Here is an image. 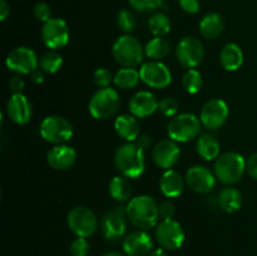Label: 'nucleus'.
<instances>
[{"label": "nucleus", "mask_w": 257, "mask_h": 256, "mask_svg": "<svg viewBox=\"0 0 257 256\" xmlns=\"http://www.w3.org/2000/svg\"><path fill=\"white\" fill-rule=\"evenodd\" d=\"M128 220L140 230H150L157 226L160 210L155 198L147 195L133 197L127 205Z\"/></svg>", "instance_id": "1"}, {"label": "nucleus", "mask_w": 257, "mask_h": 256, "mask_svg": "<svg viewBox=\"0 0 257 256\" xmlns=\"http://www.w3.org/2000/svg\"><path fill=\"white\" fill-rule=\"evenodd\" d=\"M114 165L124 177L138 178L145 172V151L135 142L119 146L114 153Z\"/></svg>", "instance_id": "2"}, {"label": "nucleus", "mask_w": 257, "mask_h": 256, "mask_svg": "<svg viewBox=\"0 0 257 256\" xmlns=\"http://www.w3.org/2000/svg\"><path fill=\"white\" fill-rule=\"evenodd\" d=\"M246 171V160L238 152H226L216 158L213 173L223 185H232L242 178Z\"/></svg>", "instance_id": "3"}, {"label": "nucleus", "mask_w": 257, "mask_h": 256, "mask_svg": "<svg viewBox=\"0 0 257 256\" xmlns=\"http://www.w3.org/2000/svg\"><path fill=\"white\" fill-rule=\"evenodd\" d=\"M112 54L119 65L124 68H135L142 63L145 50L137 38L125 34L115 40L112 48Z\"/></svg>", "instance_id": "4"}, {"label": "nucleus", "mask_w": 257, "mask_h": 256, "mask_svg": "<svg viewBox=\"0 0 257 256\" xmlns=\"http://www.w3.org/2000/svg\"><path fill=\"white\" fill-rule=\"evenodd\" d=\"M201 120L191 113L175 115L167 125V135L175 142H188L200 137Z\"/></svg>", "instance_id": "5"}, {"label": "nucleus", "mask_w": 257, "mask_h": 256, "mask_svg": "<svg viewBox=\"0 0 257 256\" xmlns=\"http://www.w3.org/2000/svg\"><path fill=\"white\" fill-rule=\"evenodd\" d=\"M67 225L78 237H90L98 230V218L87 206H75L68 213Z\"/></svg>", "instance_id": "6"}, {"label": "nucleus", "mask_w": 257, "mask_h": 256, "mask_svg": "<svg viewBox=\"0 0 257 256\" xmlns=\"http://www.w3.org/2000/svg\"><path fill=\"white\" fill-rule=\"evenodd\" d=\"M119 108V95L113 88H99L89 100V113L95 119H108Z\"/></svg>", "instance_id": "7"}, {"label": "nucleus", "mask_w": 257, "mask_h": 256, "mask_svg": "<svg viewBox=\"0 0 257 256\" xmlns=\"http://www.w3.org/2000/svg\"><path fill=\"white\" fill-rule=\"evenodd\" d=\"M39 132L47 142L53 145H64L73 137V125L67 118L49 115L40 123Z\"/></svg>", "instance_id": "8"}, {"label": "nucleus", "mask_w": 257, "mask_h": 256, "mask_svg": "<svg viewBox=\"0 0 257 256\" xmlns=\"http://www.w3.org/2000/svg\"><path fill=\"white\" fill-rule=\"evenodd\" d=\"M155 237L161 247L167 251H175L185 242V231L181 223L173 218L162 220L155 227Z\"/></svg>", "instance_id": "9"}, {"label": "nucleus", "mask_w": 257, "mask_h": 256, "mask_svg": "<svg viewBox=\"0 0 257 256\" xmlns=\"http://www.w3.org/2000/svg\"><path fill=\"white\" fill-rule=\"evenodd\" d=\"M127 207L117 206L104 213L100 220V230L108 241H117L127 231Z\"/></svg>", "instance_id": "10"}, {"label": "nucleus", "mask_w": 257, "mask_h": 256, "mask_svg": "<svg viewBox=\"0 0 257 256\" xmlns=\"http://www.w3.org/2000/svg\"><path fill=\"white\" fill-rule=\"evenodd\" d=\"M141 80L146 85L156 89L168 87L172 82V74L170 68L160 60H151L142 64L140 69Z\"/></svg>", "instance_id": "11"}, {"label": "nucleus", "mask_w": 257, "mask_h": 256, "mask_svg": "<svg viewBox=\"0 0 257 256\" xmlns=\"http://www.w3.org/2000/svg\"><path fill=\"white\" fill-rule=\"evenodd\" d=\"M43 43L50 49H60L69 42V28L67 22L60 18H52L43 24Z\"/></svg>", "instance_id": "12"}, {"label": "nucleus", "mask_w": 257, "mask_h": 256, "mask_svg": "<svg viewBox=\"0 0 257 256\" xmlns=\"http://www.w3.org/2000/svg\"><path fill=\"white\" fill-rule=\"evenodd\" d=\"M8 69L17 74H32L38 69L39 60L33 49L27 47H18L8 54L7 60Z\"/></svg>", "instance_id": "13"}, {"label": "nucleus", "mask_w": 257, "mask_h": 256, "mask_svg": "<svg viewBox=\"0 0 257 256\" xmlns=\"http://www.w3.org/2000/svg\"><path fill=\"white\" fill-rule=\"evenodd\" d=\"M205 50L200 39L196 37H185L178 42L176 48V57L182 67L195 68L202 62Z\"/></svg>", "instance_id": "14"}, {"label": "nucleus", "mask_w": 257, "mask_h": 256, "mask_svg": "<svg viewBox=\"0 0 257 256\" xmlns=\"http://www.w3.org/2000/svg\"><path fill=\"white\" fill-rule=\"evenodd\" d=\"M228 117V105L222 99H211L201 110V123L208 130L222 127Z\"/></svg>", "instance_id": "15"}, {"label": "nucleus", "mask_w": 257, "mask_h": 256, "mask_svg": "<svg viewBox=\"0 0 257 256\" xmlns=\"http://www.w3.org/2000/svg\"><path fill=\"white\" fill-rule=\"evenodd\" d=\"M181 150L173 140H162L153 147L152 160L157 167L171 170L180 160Z\"/></svg>", "instance_id": "16"}, {"label": "nucleus", "mask_w": 257, "mask_h": 256, "mask_svg": "<svg viewBox=\"0 0 257 256\" xmlns=\"http://www.w3.org/2000/svg\"><path fill=\"white\" fill-rule=\"evenodd\" d=\"M186 185L196 193L211 192L216 183L215 173L211 172L207 167L203 166H192L186 172Z\"/></svg>", "instance_id": "17"}, {"label": "nucleus", "mask_w": 257, "mask_h": 256, "mask_svg": "<svg viewBox=\"0 0 257 256\" xmlns=\"http://www.w3.org/2000/svg\"><path fill=\"white\" fill-rule=\"evenodd\" d=\"M153 250V240L145 230L133 231L123 240V251L127 256H147Z\"/></svg>", "instance_id": "18"}, {"label": "nucleus", "mask_w": 257, "mask_h": 256, "mask_svg": "<svg viewBox=\"0 0 257 256\" xmlns=\"http://www.w3.org/2000/svg\"><path fill=\"white\" fill-rule=\"evenodd\" d=\"M7 114L17 124H27L32 119V103L23 93L13 94L7 103Z\"/></svg>", "instance_id": "19"}, {"label": "nucleus", "mask_w": 257, "mask_h": 256, "mask_svg": "<svg viewBox=\"0 0 257 256\" xmlns=\"http://www.w3.org/2000/svg\"><path fill=\"white\" fill-rule=\"evenodd\" d=\"M158 102L156 95L148 90L137 92L130 100L131 114L137 118L150 117L158 109Z\"/></svg>", "instance_id": "20"}, {"label": "nucleus", "mask_w": 257, "mask_h": 256, "mask_svg": "<svg viewBox=\"0 0 257 256\" xmlns=\"http://www.w3.org/2000/svg\"><path fill=\"white\" fill-rule=\"evenodd\" d=\"M77 160V152L67 145H55L47 153V162L52 168L64 171L72 167Z\"/></svg>", "instance_id": "21"}, {"label": "nucleus", "mask_w": 257, "mask_h": 256, "mask_svg": "<svg viewBox=\"0 0 257 256\" xmlns=\"http://www.w3.org/2000/svg\"><path fill=\"white\" fill-rule=\"evenodd\" d=\"M185 178L175 170H166L160 178V188L163 195L168 198L181 196L185 188Z\"/></svg>", "instance_id": "22"}, {"label": "nucleus", "mask_w": 257, "mask_h": 256, "mask_svg": "<svg viewBox=\"0 0 257 256\" xmlns=\"http://www.w3.org/2000/svg\"><path fill=\"white\" fill-rule=\"evenodd\" d=\"M114 130L120 138L128 142H135L141 135L140 122L133 114L118 115L114 120Z\"/></svg>", "instance_id": "23"}, {"label": "nucleus", "mask_w": 257, "mask_h": 256, "mask_svg": "<svg viewBox=\"0 0 257 256\" xmlns=\"http://www.w3.org/2000/svg\"><path fill=\"white\" fill-rule=\"evenodd\" d=\"M220 63L228 72H235L242 65L243 52L236 43H228L221 49Z\"/></svg>", "instance_id": "24"}, {"label": "nucleus", "mask_w": 257, "mask_h": 256, "mask_svg": "<svg viewBox=\"0 0 257 256\" xmlns=\"http://www.w3.org/2000/svg\"><path fill=\"white\" fill-rule=\"evenodd\" d=\"M223 28H225V22L218 13H208L200 22V32L206 39L218 38L223 32Z\"/></svg>", "instance_id": "25"}, {"label": "nucleus", "mask_w": 257, "mask_h": 256, "mask_svg": "<svg viewBox=\"0 0 257 256\" xmlns=\"http://www.w3.org/2000/svg\"><path fill=\"white\" fill-rule=\"evenodd\" d=\"M196 151L201 158L206 161H212L220 156L221 146L215 136L210 133H203L197 138Z\"/></svg>", "instance_id": "26"}, {"label": "nucleus", "mask_w": 257, "mask_h": 256, "mask_svg": "<svg viewBox=\"0 0 257 256\" xmlns=\"http://www.w3.org/2000/svg\"><path fill=\"white\" fill-rule=\"evenodd\" d=\"M109 195L118 202H127L132 197V185L124 176H115L109 182Z\"/></svg>", "instance_id": "27"}, {"label": "nucleus", "mask_w": 257, "mask_h": 256, "mask_svg": "<svg viewBox=\"0 0 257 256\" xmlns=\"http://www.w3.org/2000/svg\"><path fill=\"white\" fill-rule=\"evenodd\" d=\"M218 205L225 212L233 213L242 206V195L237 188L226 187L218 195Z\"/></svg>", "instance_id": "28"}, {"label": "nucleus", "mask_w": 257, "mask_h": 256, "mask_svg": "<svg viewBox=\"0 0 257 256\" xmlns=\"http://www.w3.org/2000/svg\"><path fill=\"white\" fill-rule=\"evenodd\" d=\"M141 80L140 70L135 68H122L114 75V84L120 89H132L137 87Z\"/></svg>", "instance_id": "29"}, {"label": "nucleus", "mask_w": 257, "mask_h": 256, "mask_svg": "<svg viewBox=\"0 0 257 256\" xmlns=\"http://www.w3.org/2000/svg\"><path fill=\"white\" fill-rule=\"evenodd\" d=\"M170 43L165 38L155 37L145 47V54L152 60H161L170 54Z\"/></svg>", "instance_id": "30"}, {"label": "nucleus", "mask_w": 257, "mask_h": 256, "mask_svg": "<svg viewBox=\"0 0 257 256\" xmlns=\"http://www.w3.org/2000/svg\"><path fill=\"white\" fill-rule=\"evenodd\" d=\"M148 29L155 37H166L171 32V19L165 13H155L148 20Z\"/></svg>", "instance_id": "31"}, {"label": "nucleus", "mask_w": 257, "mask_h": 256, "mask_svg": "<svg viewBox=\"0 0 257 256\" xmlns=\"http://www.w3.org/2000/svg\"><path fill=\"white\" fill-rule=\"evenodd\" d=\"M40 69L44 73H49V74H54L58 70L62 68L63 65V58L55 50H49V52L44 53L39 60Z\"/></svg>", "instance_id": "32"}, {"label": "nucleus", "mask_w": 257, "mask_h": 256, "mask_svg": "<svg viewBox=\"0 0 257 256\" xmlns=\"http://www.w3.org/2000/svg\"><path fill=\"white\" fill-rule=\"evenodd\" d=\"M203 84L202 75L195 68H191L185 72L182 77V85L185 88V90L190 94H196L201 90Z\"/></svg>", "instance_id": "33"}, {"label": "nucleus", "mask_w": 257, "mask_h": 256, "mask_svg": "<svg viewBox=\"0 0 257 256\" xmlns=\"http://www.w3.org/2000/svg\"><path fill=\"white\" fill-rule=\"evenodd\" d=\"M137 25V19H136V15L133 14L131 10L128 9H122L118 12L117 14V27L122 30L125 34H130L131 32H133Z\"/></svg>", "instance_id": "34"}, {"label": "nucleus", "mask_w": 257, "mask_h": 256, "mask_svg": "<svg viewBox=\"0 0 257 256\" xmlns=\"http://www.w3.org/2000/svg\"><path fill=\"white\" fill-rule=\"evenodd\" d=\"M131 7L141 13H152L160 9L163 0H128Z\"/></svg>", "instance_id": "35"}, {"label": "nucleus", "mask_w": 257, "mask_h": 256, "mask_svg": "<svg viewBox=\"0 0 257 256\" xmlns=\"http://www.w3.org/2000/svg\"><path fill=\"white\" fill-rule=\"evenodd\" d=\"M70 255L72 256H88L90 251V245L88 242L87 237H78L74 238L70 243Z\"/></svg>", "instance_id": "36"}, {"label": "nucleus", "mask_w": 257, "mask_h": 256, "mask_svg": "<svg viewBox=\"0 0 257 256\" xmlns=\"http://www.w3.org/2000/svg\"><path fill=\"white\" fill-rule=\"evenodd\" d=\"M158 110L166 117H175L178 112V103L175 98L166 97L158 102Z\"/></svg>", "instance_id": "37"}, {"label": "nucleus", "mask_w": 257, "mask_h": 256, "mask_svg": "<svg viewBox=\"0 0 257 256\" xmlns=\"http://www.w3.org/2000/svg\"><path fill=\"white\" fill-rule=\"evenodd\" d=\"M93 79L99 88H107L109 87L112 80H114V77H113L112 72L107 68H98L94 72Z\"/></svg>", "instance_id": "38"}, {"label": "nucleus", "mask_w": 257, "mask_h": 256, "mask_svg": "<svg viewBox=\"0 0 257 256\" xmlns=\"http://www.w3.org/2000/svg\"><path fill=\"white\" fill-rule=\"evenodd\" d=\"M34 15L38 20L45 23L49 19H52V9L49 5L44 2H39L34 7Z\"/></svg>", "instance_id": "39"}, {"label": "nucleus", "mask_w": 257, "mask_h": 256, "mask_svg": "<svg viewBox=\"0 0 257 256\" xmlns=\"http://www.w3.org/2000/svg\"><path fill=\"white\" fill-rule=\"evenodd\" d=\"M158 210H160V217L162 220H171L175 216V205L168 200L161 202V205H158Z\"/></svg>", "instance_id": "40"}, {"label": "nucleus", "mask_w": 257, "mask_h": 256, "mask_svg": "<svg viewBox=\"0 0 257 256\" xmlns=\"http://www.w3.org/2000/svg\"><path fill=\"white\" fill-rule=\"evenodd\" d=\"M180 7L183 12L188 14H197L200 12V2L198 0H178Z\"/></svg>", "instance_id": "41"}, {"label": "nucleus", "mask_w": 257, "mask_h": 256, "mask_svg": "<svg viewBox=\"0 0 257 256\" xmlns=\"http://www.w3.org/2000/svg\"><path fill=\"white\" fill-rule=\"evenodd\" d=\"M25 87V83L23 80V78H20L19 75H15L12 79L9 80V89L13 94H20L23 93Z\"/></svg>", "instance_id": "42"}, {"label": "nucleus", "mask_w": 257, "mask_h": 256, "mask_svg": "<svg viewBox=\"0 0 257 256\" xmlns=\"http://www.w3.org/2000/svg\"><path fill=\"white\" fill-rule=\"evenodd\" d=\"M246 172H247L251 177L257 180V152L251 155L250 157L246 160Z\"/></svg>", "instance_id": "43"}, {"label": "nucleus", "mask_w": 257, "mask_h": 256, "mask_svg": "<svg viewBox=\"0 0 257 256\" xmlns=\"http://www.w3.org/2000/svg\"><path fill=\"white\" fill-rule=\"evenodd\" d=\"M135 143L138 147L142 148L143 151H146L151 147V145H152V138L147 135H140L137 140L135 141Z\"/></svg>", "instance_id": "44"}, {"label": "nucleus", "mask_w": 257, "mask_h": 256, "mask_svg": "<svg viewBox=\"0 0 257 256\" xmlns=\"http://www.w3.org/2000/svg\"><path fill=\"white\" fill-rule=\"evenodd\" d=\"M10 14V7L7 3V0H0V19L4 22Z\"/></svg>", "instance_id": "45"}, {"label": "nucleus", "mask_w": 257, "mask_h": 256, "mask_svg": "<svg viewBox=\"0 0 257 256\" xmlns=\"http://www.w3.org/2000/svg\"><path fill=\"white\" fill-rule=\"evenodd\" d=\"M30 78H32V82L34 84H42L44 82V72L42 69H35L34 72L30 74Z\"/></svg>", "instance_id": "46"}, {"label": "nucleus", "mask_w": 257, "mask_h": 256, "mask_svg": "<svg viewBox=\"0 0 257 256\" xmlns=\"http://www.w3.org/2000/svg\"><path fill=\"white\" fill-rule=\"evenodd\" d=\"M148 256H168V253H167V250H165L163 247H158L151 251V253Z\"/></svg>", "instance_id": "47"}, {"label": "nucleus", "mask_w": 257, "mask_h": 256, "mask_svg": "<svg viewBox=\"0 0 257 256\" xmlns=\"http://www.w3.org/2000/svg\"><path fill=\"white\" fill-rule=\"evenodd\" d=\"M103 256H127L125 253H120V252H117V251H110V252H107L104 253Z\"/></svg>", "instance_id": "48"}]
</instances>
